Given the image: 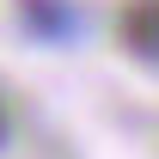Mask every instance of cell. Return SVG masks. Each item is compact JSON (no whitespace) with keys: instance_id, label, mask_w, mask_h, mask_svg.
I'll return each instance as SVG.
<instances>
[{"instance_id":"6da1fadb","label":"cell","mask_w":159,"mask_h":159,"mask_svg":"<svg viewBox=\"0 0 159 159\" xmlns=\"http://www.w3.org/2000/svg\"><path fill=\"white\" fill-rule=\"evenodd\" d=\"M116 43L129 55H141V61H159V0H122Z\"/></svg>"},{"instance_id":"3957f363","label":"cell","mask_w":159,"mask_h":159,"mask_svg":"<svg viewBox=\"0 0 159 159\" xmlns=\"http://www.w3.org/2000/svg\"><path fill=\"white\" fill-rule=\"evenodd\" d=\"M6 135H12V110H6V98H0V147H6Z\"/></svg>"},{"instance_id":"7a4b0ae2","label":"cell","mask_w":159,"mask_h":159,"mask_svg":"<svg viewBox=\"0 0 159 159\" xmlns=\"http://www.w3.org/2000/svg\"><path fill=\"white\" fill-rule=\"evenodd\" d=\"M19 19H25V31H31V37H43V43H67V37H74V25H80V12L67 6V0H19Z\"/></svg>"}]
</instances>
